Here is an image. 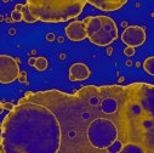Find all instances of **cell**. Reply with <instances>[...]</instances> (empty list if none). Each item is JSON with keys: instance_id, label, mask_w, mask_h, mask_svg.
I'll list each match as a JSON object with an SVG mask.
<instances>
[{"instance_id": "obj_1", "label": "cell", "mask_w": 154, "mask_h": 153, "mask_svg": "<svg viewBox=\"0 0 154 153\" xmlns=\"http://www.w3.org/2000/svg\"><path fill=\"white\" fill-rule=\"evenodd\" d=\"M0 128V153H154V85L28 91Z\"/></svg>"}, {"instance_id": "obj_2", "label": "cell", "mask_w": 154, "mask_h": 153, "mask_svg": "<svg viewBox=\"0 0 154 153\" xmlns=\"http://www.w3.org/2000/svg\"><path fill=\"white\" fill-rule=\"evenodd\" d=\"M85 5L86 0H28L24 5L17 4L15 10L21 11L27 23H60L78 17Z\"/></svg>"}, {"instance_id": "obj_3", "label": "cell", "mask_w": 154, "mask_h": 153, "mask_svg": "<svg viewBox=\"0 0 154 153\" xmlns=\"http://www.w3.org/2000/svg\"><path fill=\"white\" fill-rule=\"evenodd\" d=\"M83 22L86 29V38L97 46H109L118 38V27L109 16H89Z\"/></svg>"}, {"instance_id": "obj_4", "label": "cell", "mask_w": 154, "mask_h": 153, "mask_svg": "<svg viewBox=\"0 0 154 153\" xmlns=\"http://www.w3.org/2000/svg\"><path fill=\"white\" fill-rule=\"evenodd\" d=\"M20 75L18 61L9 55H0V83L11 84Z\"/></svg>"}, {"instance_id": "obj_5", "label": "cell", "mask_w": 154, "mask_h": 153, "mask_svg": "<svg viewBox=\"0 0 154 153\" xmlns=\"http://www.w3.org/2000/svg\"><path fill=\"white\" fill-rule=\"evenodd\" d=\"M146 30L141 26H130L126 27L122 34V40L129 48H137L144 44L146 42Z\"/></svg>"}, {"instance_id": "obj_6", "label": "cell", "mask_w": 154, "mask_h": 153, "mask_svg": "<svg viewBox=\"0 0 154 153\" xmlns=\"http://www.w3.org/2000/svg\"><path fill=\"white\" fill-rule=\"evenodd\" d=\"M66 36L72 42H83L86 39V29L83 21H73L70 22L66 29Z\"/></svg>"}, {"instance_id": "obj_7", "label": "cell", "mask_w": 154, "mask_h": 153, "mask_svg": "<svg viewBox=\"0 0 154 153\" xmlns=\"http://www.w3.org/2000/svg\"><path fill=\"white\" fill-rule=\"evenodd\" d=\"M126 3V0H86V4H90L101 11H117Z\"/></svg>"}, {"instance_id": "obj_8", "label": "cell", "mask_w": 154, "mask_h": 153, "mask_svg": "<svg viewBox=\"0 0 154 153\" xmlns=\"http://www.w3.org/2000/svg\"><path fill=\"white\" fill-rule=\"evenodd\" d=\"M91 70L85 63H73L69 67V80L70 82H83L90 78Z\"/></svg>"}, {"instance_id": "obj_9", "label": "cell", "mask_w": 154, "mask_h": 153, "mask_svg": "<svg viewBox=\"0 0 154 153\" xmlns=\"http://www.w3.org/2000/svg\"><path fill=\"white\" fill-rule=\"evenodd\" d=\"M143 69L149 74V75H153L154 74V57L150 56L148 58L144 60L143 62Z\"/></svg>"}, {"instance_id": "obj_10", "label": "cell", "mask_w": 154, "mask_h": 153, "mask_svg": "<svg viewBox=\"0 0 154 153\" xmlns=\"http://www.w3.org/2000/svg\"><path fill=\"white\" fill-rule=\"evenodd\" d=\"M33 67L36 70H45L48 68V60L45 57H35V62Z\"/></svg>"}, {"instance_id": "obj_11", "label": "cell", "mask_w": 154, "mask_h": 153, "mask_svg": "<svg viewBox=\"0 0 154 153\" xmlns=\"http://www.w3.org/2000/svg\"><path fill=\"white\" fill-rule=\"evenodd\" d=\"M11 18H12V21H15V22L22 21V14H21V11L14 10V11L11 12Z\"/></svg>"}, {"instance_id": "obj_12", "label": "cell", "mask_w": 154, "mask_h": 153, "mask_svg": "<svg viewBox=\"0 0 154 153\" xmlns=\"http://www.w3.org/2000/svg\"><path fill=\"white\" fill-rule=\"evenodd\" d=\"M18 80L23 84H27V73L26 72H20V75H18Z\"/></svg>"}, {"instance_id": "obj_13", "label": "cell", "mask_w": 154, "mask_h": 153, "mask_svg": "<svg viewBox=\"0 0 154 153\" xmlns=\"http://www.w3.org/2000/svg\"><path fill=\"white\" fill-rule=\"evenodd\" d=\"M124 55H126V56H129V57H130V56H134V55H135V49L126 46L125 50H124Z\"/></svg>"}, {"instance_id": "obj_14", "label": "cell", "mask_w": 154, "mask_h": 153, "mask_svg": "<svg viewBox=\"0 0 154 153\" xmlns=\"http://www.w3.org/2000/svg\"><path fill=\"white\" fill-rule=\"evenodd\" d=\"M14 106H15V105H12V103H9V102H6V103H3V108H4V109H9V111H11V109L14 108Z\"/></svg>"}, {"instance_id": "obj_15", "label": "cell", "mask_w": 154, "mask_h": 153, "mask_svg": "<svg viewBox=\"0 0 154 153\" xmlns=\"http://www.w3.org/2000/svg\"><path fill=\"white\" fill-rule=\"evenodd\" d=\"M34 62H35V57H30V58L28 60V64H29V66H34Z\"/></svg>"}, {"instance_id": "obj_16", "label": "cell", "mask_w": 154, "mask_h": 153, "mask_svg": "<svg viewBox=\"0 0 154 153\" xmlns=\"http://www.w3.org/2000/svg\"><path fill=\"white\" fill-rule=\"evenodd\" d=\"M46 38H48V40H49V42H52V40H54V34H52V33H50V34H48V36H46Z\"/></svg>"}, {"instance_id": "obj_17", "label": "cell", "mask_w": 154, "mask_h": 153, "mask_svg": "<svg viewBox=\"0 0 154 153\" xmlns=\"http://www.w3.org/2000/svg\"><path fill=\"white\" fill-rule=\"evenodd\" d=\"M3 111H4V108H3V102H0V114L3 113Z\"/></svg>"}, {"instance_id": "obj_18", "label": "cell", "mask_w": 154, "mask_h": 153, "mask_svg": "<svg viewBox=\"0 0 154 153\" xmlns=\"http://www.w3.org/2000/svg\"><path fill=\"white\" fill-rule=\"evenodd\" d=\"M2 134H3V131H2V128H0V142H2Z\"/></svg>"}]
</instances>
